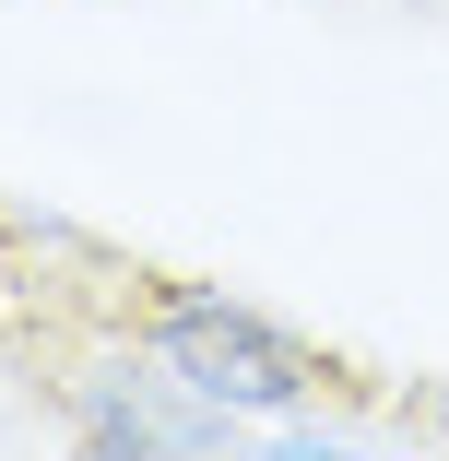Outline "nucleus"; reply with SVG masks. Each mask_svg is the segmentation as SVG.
Here are the masks:
<instances>
[{
	"mask_svg": "<svg viewBox=\"0 0 449 461\" xmlns=\"http://www.w3.org/2000/svg\"><path fill=\"white\" fill-rule=\"evenodd\" d=\"M154 355H166V379L202 391V402H296V391L319 379L308 343H284L273 320H248V308H225V296H177L166 331H154Z\"/></svg>",
	"mask_w": 449,
	"mask_h": 461,
	"instance_id": "1",
	"label": "nucleus"
},
{
	"mask_svg": "<svg viewBox=\"0 0 449 461\" xmlns=\"http://www.w3.org/2000/svg\"><path fill=\"white\" fill-rule=\"evenodd\" d=\"M190 438H213V426L154 414V402H107V414H95V449H190Z\"/></svg>",
	"mask_w": 449,
	"mask_h": 461,
	"instance_id": "2",
	"label": "nucleus"
}]
</instances>
